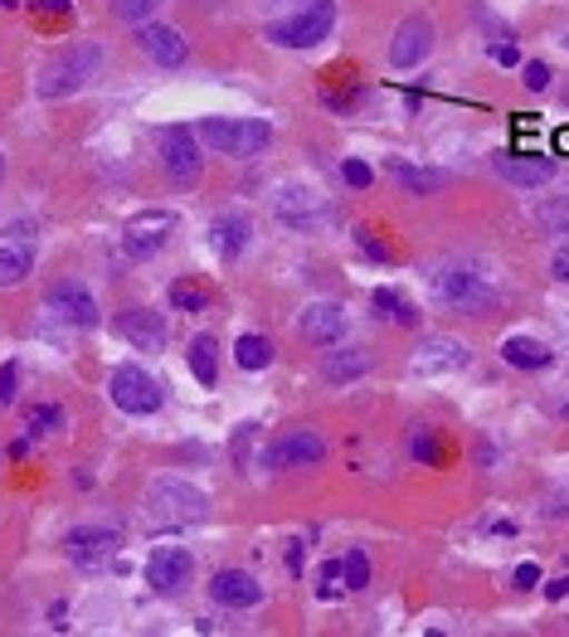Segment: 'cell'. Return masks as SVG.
Instances as JSON below:
<instances>
[{
    "instance_id": "33",
    "label": "cell",
    "mask_w": 569,
    "mask_h": 637,
    "mask_svg": "<svg viewBox=\"0 0 569 637\" xmlns=\"http://www.w3.org/2000/svg\"><path fill=\"white\" fill-rule=\"evenodd\" d=\"M341 584H346V589H365L370 584V555L361 546L341 555Z\"/></svg>"
},
{
    "instance_id": "44",
    "label": "cell",
    "mask_w": 569,
    "mask_h": 637,
    "mask_svg": "<svg viewBox=\"0 0 569 637\" xmlns=\"http://www.w3.org/2000/svg\"><path fill=\"white\" fill-rule=\"evenodd\" d=\"M546 516H569V487H565V492H555V497H550Z\"/></svg>"
},
{
    "instance_id": "42",
    "label": "cell",
    "mask_w": 569,
    "mask_h": 637,
    "mask_svg": "<svg viewBox=\"0 0 569 637\" xmlns=\"http://www.w3.org/2000/svg\"><path fill=\"white\" fill-rule=\"evenodd\" d=\"M536 584H540V565L526 560L521 569H516V589H536Z\"/></svg>"
},
{
    "instance_id": "36",
    "label": "cell",
    "mask_w": 569,
    "mask_h": 637,
    "mask_svg": "<svg viewBox=\"0 0 569 637\" xmlns=\"http://www.w3.org/2000/svg\"><path fill=\"white\" fill-rule=\"evenodd\" d=\"M341 180H346L351 190H370V180H375V170H370L365 161H355V156H346V161H341Z\"/></svg>"
},
{
    "instance_id": "12",
    "label": "cell",
    "mask_w": 569,
    "mask_h": 637,
    "mask_svg": "<svg viewBox=\"0 0 569 637\" xmlns=\"http://www.w3.org/2000/svg\"><path fill=\"white\" fill-rule=\"evenodd\" d=\"M492 170L516 190H540V185L555 180V161L550 156H531V151H497Z\"/></svg>"
},
{
    "instance_id": "1",
    "label": "cell",
    "mask_w": 569,
    "mask_h": 637,
    "mask_svg": "<svg viewBox=\"0 0 569 637\" xmlns=\"http://www.w3.org/2000/svg\"><path fill=\"white\" fill-rule=\"evenodd\" d=\"M429 292L448 312H462V316H478L497 302V283L478 258H443L439 268L429 273Z\"/></svg>"
},
{
    "instance_id": "32",
    "label": "cell",
    "mask_w": 569,
    "mask_h": 637,
    "mask_svg": "<svg viewBox=\"0 0 569 637\" xmlns=\"http://www.w3.org/2000/svg\"><path fill=\"white\" fill-rule=\"evenodd\" d=\"M63 429V409L59 404H30V409H24V433H30V438H55Z\"/></svg>"
},
{
    "instance_id": "11",
    "label": "cell",
    "mask_w": 569,
    "mask_h": 637,
    "mask_svg": "<svg viewBox=\"0 0 569 637\" xmlns=\"http://www.w3.org/2000/svg\"><path fill=\"white\" fill-rule=\"evenodd\" d=\"M190 579H195L190 550H180V546H156V550H151V560H147V584H151L156 594L176 599V594L190 589Z\"/></svg>"
},
{
    "instance_id": "2",
    "label": "cell",
    "mask_w": 569,
    "mask_h": 637,
    "mask_svg": "<svg viewBox=\"0 0 569 637\" xmlns=\"http://www.w3.org/2000/svg\"><path fill=\"white\" fill-rule=\"evenodd\" d=\"M195 137L215 156H258L273 141V127L263 117H200Z\"/></svg>"
},
{
    "instance_id": "24",
    "label": "cell",
    "mask_w": 569,
    "mask_h": 637,
    "mask_svg": "<svg viewBox=\"0 0 569 637\" xmlns=\"http://www.w3.org/2000/svg\"><path fill=\"white\" fill-rule=\"evenodd\" d=\"M404 453L414 458L419 468H443V462H448V438H443V429H429V423H419V429L409 433Z\"/></svg>"
},
{
    "instance_id": "8",
    "label": "cell",
    "mask_w": 569,
    "mask_h": 637,
    "mask_svg": "<svg viewBox=\"0 0 569 637\" xmlns=\"http://www.w3.org/2000/svg\"><path fill=\"white\" fill-rule=\"evenodd\" d=\"M273 215H277V224H287V229L312 234L331 219V200L316 195L312 185H283V190L273 195Z\"/></svg>"
},
{
    "instance_id": "4",
    "label": "cell",
    "mask_w": 569,
    "mask_h": 637,
    "mask_svg": "<svg viewBox=\"0 0 569 637\" xmlns=\"http://www.w3.org/2000/svg\"><path fill=\"white\" fill-rule=\"evenodd\" d=\"M147 507L161 526H205L209 521V497L200 487L180 482V477H156L147 492Z\"/></svg>"
},
{
    "instance_id": "43",
    "label": "cell",
    "mask_w": 569,
    "mask_h": 637,
    "mask_svg": "<svg viewBox=\"0 0 569 637\" xmlns=\"http://www.w3.org/2000/svg\"><path fill=\"white\" fill-rule=\"evenodd\" d=\"M30 6L39 10V16H69V10H73L69 0H30Z\"/></svg>"
},
{
    "instance_id": "6",
    "label": "cell",
    "mask_w": 569,
    "mask_h": 637,
    "mask_svg": "<svg viewBox=\"0 0 569 637\" xmlns=\"http://www.w3.org/2000/svg\"><path fill=\"white\" fill-rule=\"evenodd\" d=\"M108 394H112V404L122 409V414H131V419H147V414H156V409L166 404L161 380H156L151 370H141V365H117L112 380H108Z\"/></svg>"
},
{
    "instance_id": "26",
    "label": "cell",
    "mask_w": 569,
    "mask_h": 637,
    "mask_svg": "<svg viewBox=\"0 0 569 637\" xmlns=\"http://www.w3.org/2000/svg\"><path fill=\"white\" fill-rule=\"evenodd\" d=\"M185 361H190V375L205 384V390H215L219 380V346L209 331H200V336H190V351H185Z\"/></svg>"
},
{
    "instance_id": "34",
    "label": "cell",
    "mask_w": 569,
    "mask_h": 637,
    "mask_svg": "<svg viewBox=\"0 0 569 637\" xmlns=\"http://www.w3.org/2000/svg\"><path fill=\"white\" fill-rule=\"evenodd\" d=\"M161 6V0H112V16L122 24H147V16Z\"/></svg>"
},
{
    "instance_id": "20",
    "label": "cell",
    "mask_w": 569,
    "mask_h": 637,
    "mask_svg": "<svg viewBox=\"0 0 569 637\" xmlns=\"http://www.w3.org/2000/svg\"><path fill=\"white\" fill-rule=\"evenodd\" d=\"M462 365H468V346H462L458 336H429L414 351V370H419V375H458Z\"/></svg>"
},
{
    "instance_id": "39",
    "label": "cell",
    "mask_w": 569,
    "mask_h": 637,
    "mask_svg": "<svg viewBox=\"0 0 569 637\" xmlns=\"http://www.w3.org/2000/svg\"><path fill=\"white\" fill-rule=\"evenodd\" d=\"M521 78H526V88L531 92H546L550 88V63H540V59H531V63H521Z\"/></svg>"
},
{
    "instance_id": "13",
    "label": "cell",
    "mask_w": 569,
    "mask_h": 637,
    "mask_svg": "<svg viewBox=\"0 0 569 637\" xmlns=\"http://www.w3.org/2000/svg\"><path fill=\"white\" fill-rule=\"evenodd\" d=\"M209 248L224 258V263H234V258H244L248 254V244H254V219L244 215V209H224V215L209 219Z\"/></svg>"
},
{
    "instance_id": "46",
    "label": "cell",
    "mask_w": 569,
    "mask_h": 637,
    "mask_svg": "<svg viewBox=\"0 0 569 637\" xmlns=\"http://www.w3.org/2000/svg\"><path fill=\"white\" fill-rule=\"evenodd\" d=\"M287 569H293V575H302V546H287Z\"/></svg>"
},
{
    "instance_id": "29",
    "label": "cell",
    "mask_w": 569,
    "mask_h": 637,
    "mask_svg": "<svg viewBox=\"0 0 569 637\" xmlns=\"http://www.w3.org/2000/svg\"><path fill=\"white\" fill-rule=\"evenodd\" d=\"M30 268H35V254H30V244H0V287H16V283H24L30 277Z\"/></svg>"
},
{
    "instance_id": "10",
    "label": "cell",
    "mask_w": 569,
    "mask_h": 637,
    "mask_svg": "<svg viewBox=\"0 0 569 637\" xmlns=\"http://www.w3.org/2000/svg\"><path fill=\"white\" fill-rule=\"evenodd\" d=\"M161 166H166L170 185H195V180H200V170H205L200 137H195L190 127H170L161 137Z\"/></svg>"
},
{
    "instance_id": "5",
    "label": "cell",
    "mask_w": 569,
    "mask_h": 637,
    "mask_svg": "<svg viewBox=\"0 0 569 637\" xmlns=\"http://www.w3.org/2000/svg\"><path fill=\"white\" fill-rule=\"evenodd\" d=\"M102 63V49L98 45H73L63 49L55 63H45V74H39V98L45 102H59V98H73L78 88H88V78L98 74Z\"/></svg>"
},
{
    "instance_id": "37",
    "label": "cell",
    "mask_w": 569,
    "mask_h": 637,
    "mask_svg": "<svg viewBox=\"0 0 569 637\" xmlns=\"http://www.w3.org/2000/svg\"><path fill=\"white\" fill-rule=\"evenodd\" d=\"M16 394H20V365L6 361V365H0V409L16 404Z\"/></svg>"
},
{
    "instance_id": "19",
    "label": "cell",
    "mask_w": 569,
    "mask_h": 637,
    "mask_svg": "<svg viewBox=\"0 0 569 637\" xmlns=\"http://www.w3.org/2000/svg\"><path fill=\"white\" fill-rule=\"evenodd\" d=\"M122 341H131V351H166V316L151 307H127L117 316Z\"/></svg>"
},
{
    "instance_id": "16",
    "label": "cell",
    "mask_w": 569,
    "mask_h": 637,
    "mask_svg": "<svg viewBox=\"0 0 569 637\" xmlns=\"http://www.w3.org/2000/svg\"><path fill=\"white\" fill-rule=\"evenodd\" d=\"M433 49V24L429 16H409L394 24V39H390V63L394 69H414V63L429 59Z\"/></svg>"
},
{
    "instance_id": "41",
    "label": "cell",
    "mask_w": 569,
    "mask_h": 637,
    "mask_svg": "<svg viewBox=\"0 0 569 637\" xmlns=\"http://www.w3.org/2000/svg\"><path fill=\"white\" fill-rule=\"evenodd\" d=\"M550 277H555V283H565V287H569V244L555 248V258H550Z\"/></svg>"
},
{
    "instance_id": "23",
    "label": "cell",
    "mask_w": 569,
    "mask_h": 637,
    "mask_svg": "<svg viewBox=\"0 0 569 637\" xmlns=\"http://www.w3.org/2000/svg\"><path fill=\"white\" fill-rule=\"evenodd\" d=\"M390 180L400 185L404 195H419V200H423V195H439L448 185V176L439 166H414V161H400V156L390 161Z\"/></svg>"
},
{
    "instance_id": "27",
    "label": "cell",
    "mask_w": 569,
    "mask_h": 637,
    "mask_svg": "<svg viewBox=\"0 0 569 637\" xmlns=\"http://www.w3.org/2000/svg\"><path fill=\"white\" fill-rule=\"evenodd\" d=\"M370 307H375L380 316H385L390 326H419V307L404 297V292H394V287H375V297H370Z\"/></svg>"
},
{
    "instance_id": "45",
    "label": "cell",
    "mask_w": 569,
    "mask_h": 637,
    "mask_svg": "<svg viewBox=\"0 0 569 637\" xmlns=\"http://www.w3.org/2000/svg\"><path fill=\"white\" fill-rule=\"evenodd\" d=\"M546 599H555V604H560V599H569V579H555L550 589H546Z\"/></svg>"
},
{
    "instance_id": "21",
    "label": "cell",
    "mask_w": 569,
    "mask_h": 637,
    "mask_svg": "<svg viewBox=\"0 0 569 637\" xmlns=\"http://www.w3.org/2000/svg\"><path fill=\"white\" fill-rule=\"evenodd\" d=\"M209 599L219 608H254V604H263V584L248 575V569H219V575L209 579Z\"/></svg>"
},
{
    "instance_id": "40",
    "label": "cell",
    "mask_w": 569,
    "mask_h": 637,
    "mask_svg": "<svg viewBox=\"0 0 569 637\" xmlns=\"http://www.w3.org/2000/svg\"><path fill=\"white\" fill-rule=\"evenodd\" d=\"M492 59L501 63V69H521V49L507 45V39H501V45H492Z\"/></svg>"
},
{
    "instance_id": "31",
    "label": "cell",
    "mask_w": 569,
    "mask_h": 637,
    "mask_svg": "<svg viewBox=\"0 0 569 637\" xmlns=\"http://www.w3.org/2000/svg\"><path fill=\"white\" fill-rule=\"evenodd\" d=\"M536 224L555 238H569V195H550V200L536 205Z\"/></svg>"
},
{
    "instance_id": "28",
    "label": "cell",
    "mask_w": 569,
    "mask_h": 637,
    "mask_svg": "<svg viewBox=\"0 0 569 637\" xmlns=\"http://www.w3.org/2000/svg\"><path fill=\"white\" fill-rule=\"evenodd\" d=\"M273 361H277L273 341L258 336V331H244V336L234 341V365H239V370H268Z\"/></svg>"
},
{
    "instance_id": "15",
    "label": "cell",
    "mask_w": 569,
    "mask_h": 637,
    "mask_svg": "<svg viewBox=\"0 0 569 637\" xmlns=\"http://www.w3.org/2000/svg\"><path fill=\"white\" fill-rule=\"evenodd\" d=\"M49 312L59 316V322H69L73 331H92L98 326V302H92V292L84 283H55L49 287Z\"/></svg>"
},
{
    "instance_id": "9",
    "label": "cell",
    "mask_w": 569,
    "mask_h": 637,
    "mask_svg": "<svg viewBox=\"0 0 569 637\" xmlns=\"http://www.w3.org/2000/svg\"><path fill=\"white\" fill-rule=\"evenodd\" d=\"M117 550H122V530L117 526H73L69 536H63V555H69L78 569H102Z\"/></svg>"
},
{
    "instance_id": "30",
    "label": "cell",
    "mask_w": 569,
    "mask_h": 637,
    "mask_svg": "<svg viewBox=\"0 0 569 637\" xmlns=\"http://www.w3.org/2000/svg\"><path fill=\"white\" fill-rule=\"evenodd\" d=\"M166 302L176 312H209V287L205 283H195V277H176V283L166 287Z\"/></svg>"
},
{
    "instance_id": "35",
    "label": "cell",
    "mask_w": 569,
    "mask_h": 637,
    "mask_svg": "<svg viewBox=\"0 0 569 637\" xmlns=\"http://www.w3.org/2000/svg\"><path fill=\"white\" fill-rule=\"evenodd\" d=\"M355 248H361L365 258H375V263H394V248L380 234H370V229H355Z\"/></svg>"
},
{
    "instance_id": "38",
    "label": "cell",
    "mask_w": 569,
    "mask_h": 637,
    "mask_svg": "<svg viewBox=\"0 0 569 637\" xmlns=\"http://www.w3.org/2000/svg\"><path fill=\"white\" fill-rule=\"evenodd\" d=\"M316 579H322V584H316V594H322V599H336V594L346 589V584H341V560H326Z\"/></svg>"
},
{
    "instance_id": "22",
    "label": "cell",
    "mask_w": 569,
    "mask_h": 637,
    "mask_svg": "<svg viewBox=\"0 0 569 637\" xmlns=\"http://www.w3.org/2000/svg\"><path fill=\"white\" fill-rule=\"evenodd\" d=\"M370 370H375V355L365 346H326V365H322L326 384H355V380H365Z\"/></svg>"
},
{
    "instance_id": "49",
    "label": "cell",
    "mask_w": 569,
    "mask_h": 637,
    "mask_svg": "<svg viewBox=\"0 0 569 637\" xmlns=\"http://www.w3.org/2000/svg\"><path fill=\"white\" fill-rule=\"evenodd\" d=\"M565 45H569V35H565Z\"/></svg>"
},
{
    "instance_id": "14",
    "label": "cell",
    "mask_w": 569,
    "mask_h": 637,
    "mask_svg": "<svg viewBox=\"0 0 569 637\" xmlns=\"http://www.w3.org/2000/svg\"><path fill=\"white\" fill-rule=\"evenodd\" d=\"M322 458H326V438L316 429H293L273 438L268 448V468H316Z\"/></svg>"
},
{
    "instance_id": "17",
    "label": "cell",
    "mask_w": 569,
    "mask_h": 637,
    "mask_svg": "<svg viewBox=\"0 0 569 637\" xmlns=\"http://www.w3.org/2000/svg\"><path fill=\"white\" fill-rule=\"evenodd\" d=\"M137 49L151 63H161V69H180L190 59V45H185V35L176 24H137Z\"/></svg>"
},
{
    "instance_id": "25",
    "label": "cell",
    "mask_w": 569,
    "mask_h": 637,
    "mask_svg": "<svg viewBox=\"0 0 569 637\" xmlns=\"http://www.w3.org/2000/svg\"><path fill=\"white\" fill-rule=\"evenodd\" d=\"M501 361L516 365V370H546L555 355L546 341H536V336H507L501 341Z\"/></svg>"
},
{
    "instance_id": "18",
    "label": "cell",
    "mask_w": 569,
    "mask_h": 637,
    "mask_svg": "<svg viewBox=\"0 0 569 637\" xmlns=\"http://www.w3.org/2000/svg\"><path fill=\"white\" fill-rule=\"evenodd\" d=\"M297 331L312 346H336V341L346 336V307H341V302H312V307H302Z\"/></svg>"
},
{
    "instance_id": "7",
    "label": "cell",
    "mask_w": 569,
    "mask_h": 637,
    "mask_svg": "<svg viewBox=\"0 0 569 637\" xmlns=\"http://www.w3.org/2000/svg\"><path fill=\"white\" fill-rule=\"evenodd\" d=\"M170 234H176V215L170 209H141V215H131L122 224V254L131 263H147L170 244Z\"/></svg>"
},
{
    "instance_id": "47",
    "label": "cell",
    "mask_w": 569,
    "mask_h": 637,
    "mask_svg": "<svg viewBox=\"0 0 569 637\" xmlns=\"http://www.w3.org/2000/svg\"><path fill=\"white\" fill-rule=\"evenodd\" d=\"M560 419H569V400H565V404H560Z\"/></svg>"
},
{
    "instance_id": "3",
    "label": "cell",
    "mask_w": 569,
    "mask_h": 637,
    "mask_svg": "<svg viewBox=\"0 0 569 637\" xmlns=\"http://www.w3.org/2000/svg\"><path fill=\"white\" fill-rule=\"evenodd\" d=\"M331 30H336V0H307L293 16L273 20L268 39L277 49H316L322 39H331Z\"/></svg>"
},
{
    "instance_id": "48",
    "label": "cell",
    "mask_w": 569,
    "mask_h": 637,
    "mask_svg": "<svg viewBox=\"0 0 569 637\" xmlns=\"http://www.w3.org/2000/svg\"><path fill=\"white\" fill-rule=\"evenodd\" d=\"M0 170H6V161H0Z\"/></svg>"
}]
</instances>
